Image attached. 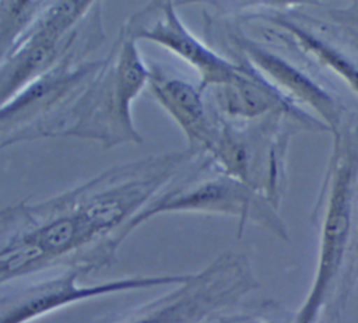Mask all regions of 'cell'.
<instances>
[{"instance_id":"obj_1","label":"cell","mask_w":358,"mask_h":323,"mask_svg":"<svg viewBox=\"0 0 358 323\" xmlns=\"http://www.w3.org/2000/svg\"><path fill=\"white\" fill-rule=\"evenodd\" d=\"M123 34L71 109L64 134L95 138L105 145L141 140L131 122L130 105L148 81L150 70L136 49L133 34Z\"/></svg>"},{"instance_id":"obj_2","label":"cell","mask_w":358,"mask_h":323,"mask_svg":"<svg viewBox=\"0 0 358 323\" xmlns=\"http://www.w3.org/2000/svg\"><path fill=\"white\" fill-rule=\"evenodd\" d=\"M257 288L248 257L228 250L168 294L109 323H206Z\"/></svg>"},{"instance_id":"obj_3","label":"cell","mask_w":358,"mask_h":323,"mask_svg":"<svg viewBox=\"0 0 358 323\" xmlns=\"http://www.w3.org/2000/svg\"><path fill=\"white\" fill-rule=\"evenodd\" d=\"M83 274L85 271L80 267H64L62 273L53 277L10 291L3 289L0 323H29L76 302L134 289L179 285L190 277V274L131 275L84 285L78 284Z\"/></svg>"},{"instance_id":"obj_4","label":"cell","mask_w":358,"mask_h":323,"mask_svg":"<svg viewBox=\"0 0 358 323\" xmlns=\"http://www.w3.org/2000/svg\"><path fill=\"white\" fill-rule=\"evenodd\" d=\"M91 7V1H57L50 4L24 32L1 64L3 103L22 87L46 73L73 46L70 28Z\"/></svg>"},{"instance_id":"obj_5","label":"cell","mask_w":358,"mask_h":323,"mask_svg":"<svg viewBox=\"0 0 358 323\" xmlns=\"http://www.w3.org/2000/svg\"><path fill=\"white\" fill-rule=\"evenodd\" d=\"M201 211L234 215L239 218V232L246 221L259 224L278 236H285L280 222L270 211L263 210V201L255 196V189L229 175L215 176L201 182L182 186L147 204L124 229V238L140 224L161 213Z\"/></svg>"},{"instance_id":"obj_6","label":"cell","mask_w":358,"mask_h":323,"mask_svg":"<svg viewBox=\"0 0 358 323\" xmlns=\"http://www.w3.org/2000/svg\"><path fill=\"white\" fill-rule=\"evenodd\" d=\"M161 7V17L154 24L133 31V36L162 45L189 62L200 73V89L207 85L221 87L227 84L235 74L238 66L224 60L203 46L180 22L171 3H164Z\"/></svg>"},{"instance_id":"obj_7","label":"cell","mask_w":358,"mask_h":323,"mask_svg":"<svg viewBox=\"0 0 358 323\" xmlns=\"http://www.w3.org/2000/svg\"><path fill=\"white\" fill-rule=\"evenodd\" d=\"M148 84L155 99L175 119L189 138L190 148L213 152L218 127H214L206 113L201 89L194 88L185 80L171 77L158 69L150 70Z\"/></svg>"},{"instance_id":"obj_8","label":"cell","mask_w":358,"mask_h":323,"mask_svg":"<svg viewBox=\"0 0 358 323\" xmlns=\"http://www.w3.org/2000/svg\"><path fill=\"white\" fill-rule=\"evenodd\" d=\"M218 103L228 116L253 119L275 106L274 94L255 69L238 66L232 78L217 87Z\"/></svg>"},{"instance_id":"obj_9","label":"cell","mask_w":358,"mask_h":323,"mask_svg":"<svg viewBox=\"0 0 358 323\" xmlns=\"http://www.w3.org/2000/svg\"><path fill=\"white\" fill-rule=\"evenodd\" d=\"M39 3L32 1H1V46L3 55L14 45L18 34H24V27L29 25Z\"/></svg>"},{"instance_id":"obj_10","label":"cell","mask_w":358,"mask_h":323,"mask_svg":"<svg viewBox=\"0 0 358 323\" xmlns=\"http://www.w3.org/2000/svg\"><path fill=\"white\" fill-rule=\"evenodd\" d=\"M291 323H292V320H291Z\"/></svg>"}]
</instances>
